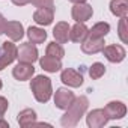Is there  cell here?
<instances>
[{
  "label": "cell",
  "mask_w": 128,
  "mask_h": 128,
  "mask_svg": "<svg viewBox=\"0 0 128 128\" xmlns=\"http://www.w3.org/2000/svg\"><path fill=\"white\" fill-rule=\"evenodd\" d=\"M104 74H106V66L102 65L101 62H95V63H92V66L89 68V76H90V78H94V80L101 78Z\"/></svg>",
  "instance_id": "603a6c76"
},
{
  "label": "cell",
  "mask_w": 128,
  "mask_h": 128,
  "mask_svg": "<svg viewBox=\"0 0 128 128\" xmlns=\"http://www.w3.org/2000/svg\"><path fill=\"white\" fill-rule=\"evenodd\" d=\"M104 38H100V39H94V38H86L83 42H82V51L86 53V54H95V53H100L102 51L104 48Z\"/></svg>",
  "instance_id": "5bb4252c"
},
{
  "label": "cell",
  "mask_w": 128,
  "mask_h": 128,
  "mask_svg": "<svg viewBox=\"0 0 128 128\" xmlns=\"http://www.w3.org/2000/svg\"><path fill=\"white\" fill-rule=\"evenodd\" d=\"M45 53H47V56H51V57H56V59H62L65 56V50H63V47L59 42H50L47 45Z\"/></svg>",
  "instance_id": "7402d4cb"
},
{
  "label": "cell",
  "mask_w": 128,
  "mask_h": 128,
  "mask_svg": "<svg viewBox=\"0 0 128 128\" xmlns=\"http://www.w3.org/2000/svg\"><path fill=\"white\" fill-rule=\"evenodd\" d=\"M89 107V100L86 96H78L72 101V104L66 108V113L62 116L60 124L63 126H76L82 116H84L86 110Z\"/></svg>",
  "instance_id": "6da1fadb"
},
{
  "label": "cell",
  "mask_w": 128,
  "mask_h": 128,
  "mask_svg": "<svg viewBox=\"0 0 128 128\" xmlns=\"http://www.w3.org/2000/svg\"><path fill=\"white\" fill-rule=\"evenodd\" d=\"M118 35L120 38V41L124 44L128 42V27H126V17H122L119 21V27H118Z\"/></svg>",
  "instance_id": "cb8c5ba5"
},
{
  "label": "cell",
  "mask_w": 128,
  "mask_h": 128,
  "mask_svg": "<svg viewBox=\"0 0 128 128\" xmlns=\"http://www.w3.org/2000/svg\"><path fill=\"white\" fill-rule=\"evenodd\" d=\"M68 2H71V3H83L86 0H68Z\"/></svg>",
  "instance_id": "f546056e"
},
{
  "label": "cell",
  "mask_w": 128,
  "mask_h": 128,
  "mask_svg": "<svg viewBox=\"0 0 128 128\" xmlns=\"http://www.w3.org/2000/svg\"><path fill=\"white\" fill-rule=\"evenodd\" d=\"M9 125H8V122L3 119V118H0V128H8Z\"/></svg>",
  "instance_id": "f1b7e54d"
},
{
  "label": "cell",
  "mask_w": 128,
  "mask_h": 128,
  "mask_svg": "<svg viewBox=\"0 0 128 128\" xmlns=\"http://www.w3.org/2000/svg\"><path fill=\"white\" fill-rule=\"evenodd\" d=\"M30 89H32L33 96H35V100L38 102H47L51 98V95H53L51 82L45 76H36L35 78H32Z\"/></svg>",
  "instance_id": "7a4b0ae2"
},
{
  "label": "cell",
  "mask_w": 128,
  "mask_h": 128,
  "mask_svg": "<svg viewBox=\"0 0 128 128\" xmlns=\"http://www.w3.org/2000/svg\"><path fill=\"white\" fill-rule=\"evenodd\" d=\"M53 36H54L56 42H59V44L68 42V39H70V26H68V23H65V21L57 23L53 29Z\"/></svg>",
  "instance_id": "2e32d148"
},
{
  "label": "cell",
  "mask_w": 128,
  "mask_h": 128,
  "mask_svg": "<svg viewBox=\"0 0 128 128\" xmlns=\"http://www.w3.org/2000/svg\"><path fill=\"white\" fill-rule=\"evenodd\" d=\"M12 3L17 5V6H24V5L30 3V0H12Z\"/></svg>",
  "instance_id": "83f0119b"
},
{
  "label": "cell",
  "mask_w": 128,
  "mask_h": 128,
  "mask_svg": "<svg viewBox=\"0 0 128 128\" xmlns=\"http://www.w3.org/2000/svg\"><path fill=\"white\" fill-rule=\"evenodd\" d=\"M3 33L8 35L11 41H20L24 36V27L20 21H6Z\"/></svg>",
  "instance_id": "4fadbf2b"
},
{
  "label": "cell",
  "mask_w": 128,
  "mask_h": 128,
  "mask_svg": "<svg viewBox=\"0 0 128 128\" xmlns=\"http://www.w3.org/2000/svg\"><path fill=\"white\" fill-rule=\"evenodd\" d=\"M27 38H29V42L32 44H42L47 39V32L41 27H29Z\"/></svg>",
  "instance_id": "44dd1931"
},
{
  "label": "cell",
  "mask_w": 128,
  "mask_h": 128,
  "mask_svg": "<svg viewBox=\"0 0 128 128\" xmlns=\"http://www.w3.org/2000/svg\"><path fill=\"white\" fill-rule=\"evenodd\" d=\"M17 59V47L12 42H3L0 45V71L5 70L8 65Z\"/></svg>",
  "instance_id": "3957f363"
},
{
  "label": "cell",
  "mask_w": 128,
  "mask_h": 128,
  "mask_svg": "<svg viewBox=\"0 0 128 128\" xmlns=\"http://www.w3.org/2000/svg\"><path fill=\"white\" fill-rule=\"evenodd\" d=\"M17 59L20 62L33 63L39 59L38 57V48L32 42H24L20 45V48H17Z\"/></svg>",
  "instance_id": "277c9868"
},
{
  "label": "cell",
  "mask_w": 128,
  "mask_h": 128,
  "mask_svg": "<svg viewBox=\"0 0 128 128\" xmlns=\"http://www.w3.org/2000/svg\"><path fill=\"white\" fill-rule=\"evenodd\" d=\"M88 33H89V29L84 26V23H76L74 27H70V39L72 42L82 44L88 38Z\"/></svg>",
  "instance_id": "9a60e30c"
},
{
  "label": "cell",
  "mask_w": 128,
  "mask_h": 128,
  "mask_svg": "<svg viewBox=\"0 0 128 128\" xmlns=\"http://www.w3.org/2000/svg\"><path fill=\"white\" fill-rule=\"evenodd\" d=\"M6 110H8V100L5 96H0V118H3Z\"/></svg>",
  "instance_id": "484cf974"
},
{
  "label": "cell",
  "mask_w": 128,
  "mask_h": 128,
  "mask_svg": "<svg viewBox=\"0 0 128 128\" xmlns=\"http://www.w3.org/2000/svg\"><path fill=\"white\" fill-rule=\"evenodd\" d=\"M107 120H108V118H107L104 108H95V110L89 112L86 116V122L90 128H101L107 124Z\"/></svg>",
  "instance_id": "30bf717a"
},
{
  "label": "cell",
  "mask_w": 128,
  "mask_h": 128,
  "mask_svg": "<svg viewBox=\"0 0 128 128\" xmlns=\"http://www.w3.org/2000/svg\"><path fill=\"white\" fill-rule=\"evenodd\" d=\"M104 112L108 119H122L126 114V106L122 101H110L106 106Z\"/></svg>",
  "instance_id": "7c38bea8"
},
{
  "label": "cell",
  "mask_w": 128,
  "mask_h": 128,
  "mask_svg": "<svg viewBox=\"0 0 128 128\" xmlns=\"http://www.w3.org/2000/svg\"><path fill=\"white\" fill-rule=\"evenodd\" d=\"M33 20L39 26H50L54 20V6L50 8H38L33 14Z\"/></svg>",
  "instance_id": "8fae6325"
},
{
  "label": "cell",
  "mask_w": 128,
  "mask_h": 128,
  "mask_svg": "<svg viewBox=\"0 0 128 128\" xmlns=\"http://www.w3.org/2000/svg\"><path fill=\"white\" fill-rule=\"evenodd\" d=\"M2 86H3V83H2V80H0V89H2Z\"/></svg>",
  "instance_id": "4dcf8cb0"
},
{
  "label": "cell",
  "mask_w": 128,
  "mask_h": 128,
  "mask_svg": "<svg viewBox=\"0 0 128 128\" xmlns=\"http://www.w3.org/2000/svg\"><path fill=\"white\" fill-rule=\"evenodd\" d=\"M71 15H72V20H76L77 23H84L88 20L92 18L94 15V9L90 5H88L86 2L83 3H76L72 11H71Z\"/></svg>",
  "instance_id": "8992f818"
},
{
  "label": "cell",
  "mask_w": 128,
  "mask_h": 128,
  "mask_svg": "<svg viewBox=\"0 0 128 128\" xmlns=\"http://www.w3.org/2000/svg\"><path fill=\"white\" fill-rule=\"evenodd\" d=\"M102 54L106 56V59L112 63H119L125 59L126 51L122 45H107L102 48Z\"/></svg>",
  "instance_id": "ba28073f"
},
{
  "label": "cell",
  "mask_w": 128,
  "mask_h": 128,
  "mask_svg": "<svg viewBox=\"0 0 128 128\" xmlns=\"http://www.w3.org/2000/svg\"><path fill=\"white\" fill-rule=\"evenodd\" d=\"M74 100H76L74 92H71V90L66 89V88H60V89H57L56 94H54V106H56L57 108H60V110H66V108L72 104Z\"/></svg>",
  "instance_id": "5b68a950"
},
{
  "label": "cell",
  "mask_w": 128,
  "mask_h": 128,
  "mask_svg": "<svg viewBox=\"0 0 128 128\" xmlns=\"http://www.w3.org/2000/svg\"><path fill=\"white\" fill-rule=\"evenodd\" d=\"M110 11L113 15L122 18L128 15V0H112L110 2Z\"/></svg>",
  "instance_id": "d6986e66"
},
{
  "label": "cell",
  "mask_w": 128,
  "mask_h": 128,
  "mask_svg": "<svg viewBox=\"0 0 128 128\" xmlns=\"http://www.w3.org/2000/svg\"><path fill=\"white\" fill-rule=\"evenodd\" d=\"M36 122V113L32 108H24L18 113V124L20 126L26 128V126H32Z\"/></svg>",
  "instance_id": "ac0fdd59"
},
{
  "label": "cell",
  "mask_w": 128,
  "mask_h": 128,
  "mask_svg": "<svg viewBox=\"0 0 128 128\" xmlns=\"http://www.w3.org/2000/svg\"><path fill=\"white\" fill-rule=\"evenodd\" d=\"M35 74V68H33V63H26V62H20L14 66L12 70V76L20 80V82H24V80H30Z\"/></svg>",
  "instance_id": "9c48e42d"
},
{
  "label": "cell",
  "mask_w": 128,
  "mask_h": 128,
  "mask_svg": "<svg viewBox=\"0 0 128 128\" xmlns=\"http://www.w3.org/2000/svg\"><path fill=\"white\" fill-rule=\"evenodd\" d=\"M110 32V24L108 23H96L88 33V38H94V39H100V38H104L107 33Z\"/></svg>",
  "instance_id": "ffe728a7"
},
{
  "label": "cell",
  "mask_w": 128,
  "mask_h": 128,
  "mask_svg": "<svg viewBox=\"0 0 128 128\" xmlns=\"http://www.w3.org/2000/svg\"><path fill=\"white\" fill-rule=\"evenodd\" d=\"M5 26H6V20H5V17H3L2 14H0V33H3Z\"/></svg>",
  "instance_id": "4316f807"
},
{
  "label": "cell",
  "mask_w": 128,
  "mask_h": 128,
  "mask_svg": "<svg viewBox=\"0 0 128 128\" xmlns=\"http://www.w3.org/2000/svg\"><path fill=\"white\" fill-rule=\"evenodd\" d=\"M60 80L63 84H66L70 88H78L83 84V74L72 70V68H66L63 70L60 74Z\"/></svg>",
  "instance_id": "52a82bcc"
},
{
  "label": "cell",
  "mask_w": 128,
  "mask_h": 128,
  "mask_svg": "<svg viewBox=\"0 0 128 128\" xmlns=\"http://www.w3.org/2000/svg\"><path fill=\"white\" fill-rule=\"evenodd\" d=\"M30 2L36 8H50V6H53L54 0H30Z\"/></svg>",
  "instance_id": "d4e9b609"
},
{
  "label": "cell",
  "mask_w": 128,
  "mask_h": 128,
  "mask_svg": "<svg viewBox=\"0 0 128 128\" xmlns=\"http://www.w3.org/2000/svg\"><path fill=\"white\" fill-rule=\"evenodd\" d=\"M39 65L47 72H57L62 68V62H60V59H56V57H51V56L45 54L44 57L39 59Z\"/></svg>",
  "instance_id": "e0dca14e"
}]
</instances>
